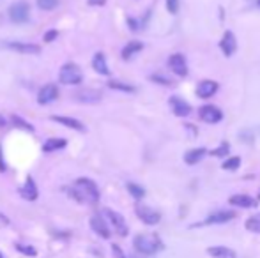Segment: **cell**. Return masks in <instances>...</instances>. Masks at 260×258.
<instances>
[{"label": "cell", "instance_id": "6da1fadb", "mask_svg": "<svg viewBox=\"0 0 260 258\" xmlns=\"http://www.w3.org/2000/svg\"><path fill=\"white\" fill-rule=\"evenodd\" d=\"M71 196L82 204H98L99 202V188L90 179H78L74 182V188L71 191Z\"/></svg>", "mask_w": 260, "mask_h": 258}, {"label": "cell", "instance_id": "7a4b0ae2", "mask_svg": "<svg viewBox=\"0 0 260 258\" xmlns=\"http://www.w3.org/2000/svg\"><path fill=\"white\" fill-rule=\"evenodd\" d=\"M133 246L138 253L142 255H156L157 251H161L165 248V244L161 242V239L156 234H140L133 239Z\"/></svg>", "mask_w": 260, "mask_h": 258}, {"label": "cell", "instance_id": "3957f363", "mask_svg": "<svg viewBox=\"0 0 260 258\" xmlns=\"http://www.w3.org/2000/svg\"><path fill=\"white\" fill-rule=\"evenodd\" d=\"M59 80L60 83H64V85H78L82 83L84 80V74H82V69L76 66V64H64L62 69H60L59 73Z\"/></svg>", "mask_w": 260, "mask_h": 258}, {"label": "cell", "instance_id": "277c9868", "mask_svg": "<svg viewBox=\"0 0 260 258\" xmlns=\"http://www.w3.org/2000/svg\"><path fill=\"white\" fill-rule=\"evenodd\" d=\"M9 18L13 23H27L30 20V5L25 0H18L9 7Z\"/></svg>", "mask_w": 260, "mask_h": 258}, {"label": "cell", "instance_id": "5b68a950", "mask_svg": "<svg viewBox=\"0 0 260 258\" xmlns=\"http://www.w3.org/2000/svg\"><path fill=\"white\" fill-rule=\"evenodd\" d=\"M135 212H137V216L140 218V221L149 224V226H154V224H157L159 221H161V214H159L157 210L147 207V205L138 204L137 207H135Z\"/></svg>", "mask_w": 260, "mask_h": 258}, {"label": "cell", "instance_id": "8992f818", "mask_svg": "<svg viewBox=\"0 0 260 258\" xmlns=\"http://www.w3.org/2000/svg\"><path fill=\"white\" fill-rule=\"evenodd\" d=\"M104 216L108 218V221L112 223V226L115 228V232H117L121 237H126V235H128L129 226L122 214H119V212H115V210H112V209H104Z\"/></svg>", "mask_w": 260, "mask_h": 258}, {"label": "cell", "instance_id": "52a82bcc", "mask_svg": "<svg viewBox=\"0 0 260 258\" xmlns=\"http://www.w3.org/2000/svg\"><path fill=\"white\" fill-rule=\"evenodd\" d=\"M5 48L18 52V53L25 55H39L41 53V46L39 44H32V43H21V41H7Z\"/></svg>", "mask_w": 260, "mask_h": 258}, {"label": "cell", "instance_id": "ba28073f", "mask_svg": "<svg viewBox=\"0 0 260 258\" xmlns=\"http://www.w3.org/2000/svg\"><path fill=\"white\" fill-rule=\"evenodd\" d=\"M234 218H236V212H234V210H218V212H212L211 216H207L202 223L195 224V226H202V224H223V223L232 221Z\"/></svg>", "mask_w": 260, "mask_h": 258}, {"label": "cell", "instance_id": "9c48e42d", "mask_svg": "<svg viewBox=\"0 0 260 258\" xmlns=\"http://www.w3.org/2000/svg\"><path fill=\"white\" fill-rule=\"evenodd\" d=\"M168 68L172 69L177 76H186L188 74V62L182 53H173L168 59Z\"/></svg>", "mask_w": 260, "mask_h": 258}, {"label": "cell", "instance_id": "30bf717a", "mask_svg": "<svg viewBox=\"0 0 260 258\" xmlns=\"http://www.w3.org/2000/svg\"><path fill=\"white\" fill-rule=\"evenodd\" d=\"M57 98H59V87L55 83H48L37 94V103L39 104H50V103H53Z\"/></svg>", "mask_w": 260, "mask_h": 258}, {"label": "cell", "instance_id": "8fae6325", "mask_svg": "<svg viewBox=\"0 0 260 258\" xmlns=\"http://www.w3.org/2000/svg\"><path fill=\"white\" fill-rule=\"evenodd\" d=\"M200 119L207 124H216L223 119V112L214 104H207V106L200 108Z\"/></svg>", "mask_w": 260, "mask_h": 258}, {"label": "cell", "instance_id": "7c38bea8", "mask_svg": "<svg viewBox=\"0 0 260 258\" xmlns=\"http://www.w3.org/2000/svg\"><path fill=\"white\" fill-rule=\"evenodd\" d=\"M216 92H218V83L214 82V80H202V82L196 85V96L200 99L212 98Z\"/></svg>", "mask_w": 260, "mask_h": 258}, {"label": "cell", "instance_id": "4fadbf2b", "mask_svg": "<svg viewBox=\"0 0 260 258\" xmlns=\"http://www.w3.org/2000/svg\"><path fill=\"white\" fill-rule=\"evenodd\" d=\"M90 228H92L101 239H110V235H112L108 224H106V221H104V218L101 214H96L90 218Z\"/></svg>", "mask_w": 260, "mask_h": 258}, {"label": "cell", "instance_id": "5bb4252c", "mask_svg": "<svg viewBox=\"0 0 260 258\" xmlns=\"http://www.w3.org/2000/svg\"><path fill=\"white\" fill-rule=\"evenodd\" d=\"M170 108H172L173 115H177V117H188L191 113V106L182 98H179V96H172L170 98Z\"/></svg>", "mask_w": 260, "mask_h": 258}, {"label": "cell", "instance_id": "9a60e30c", "mask_svg": "<svg viewBox=\"0 0 260 258\" xmlns=\"http://www.w3.org/2000/svg\"><path fill=\"white\" fill-rule=\"evenodd\" d=\"M220 48L223 50V53H225L226 57H232V53L236 52L237 41H236V35L232 34L230 30H226L225 34H223V37H221V41H220Z\"/></svg>", "mask_w": 260, "mask_h": 258}, {"label": "cell", "instance_id": "2e32d148", "mask_svg": "<svg viewBox=\"0 0 260 258\" xmlns=\"http://www.w3.org/2000/svg\"><path fill=\"white\" fill-rule=\"evenodd\" d=\"M20 195L23 196L25 200H29V202H34V200H37V196H39V191H37V186H35L34 179H27L25 180L23 188L20 189Z\"/></svg>", "mask_w": 260, "mask_h": 258}, {"label": "cell", "instance_id": "e0dca14e", "mask_svg": "<svg viewBox=\"0 0 260 258\" xmlns=\"http://www.w3.org/2000/svg\"><path fill=\"white\" fill-rule=\"evenodd\" d=\"M74 99L80 103H87V104H94V103L101 101V92L99 90H94V88H87V90H82L74 96Z\"/></svg>", "mask_w": 260, "mask_h": 258}, {"label": "cell", "instance_id": "ac0fdd59", "mask_svg": "<svg viewBox=\"0 0 260 258\" xmlns=\"http://www.w3.org/2000/svg\"><path fill=\"white\" fill-rule=\"evenodd\" d=\"M52 120L59 122L60 126H66L69 129H74V131H85V126L80 120L73 117H62V115H52Z\"/></svg>", "mask_w": 260, "mask_h": 258}, {"label": "cell", "instance_id": "d6986e66", "mask_svg": "<svg viewBox=\"0 0 260 258\" xmlns=\"http://www.w3.org/2000/svg\"><path fill=\"white\" fill-rule=\"evenodd\" d=\"M228 202H230V205H236V207H241V209H250V207H255L257 205V200L248 195H232L228 198Z\"/></svg>", "mask_w": 260, "mask_h": 258}, {"label": "cell", "instance_id": "ffe728a7", "mask_svg": "<svg viewBox=\"0 0 260 258\" xmlns=\"http://www.w3.org/2000/svg\"><path fill=\"white\" fill-rule=\"evenodd\" d=\"M92 68L96 73L99 74H110V68H108V62H106V57H104V53H101V52H98V53L94 55L92 59Z\"/></svg>", "mask_w": 260, "mask_h": 258}, {"label": "cell", "instance_id": "44dd1931", "mask_svg": "<svg viewBox=\"0 0 260 258\" xmlns=\"http://www.w3.org/2000/svg\"><path fill=\"white\" fill-rule=\"evenodd\" d=\"M207 255H211L212 258H236V251L226 246H212L207 249Z\"/></svg>", "mask_w": 260, "mask_h": 258}, {"label": "cell", "instance_id": "7402d4cb", "mask_svg": "<svg viewBox=\"0 0 260 258\" xmlns=\"http://www.w3.org/2000/svg\"><path fill=\"white\" fill-rule=\"evenodd\" d=\"M207 151L204 147H198V149H191V151H188L184 154V161H186V165H196L198 161H202L206 157Z\"/></svg>", "mask_w": 260, "mask_h": 258}, {"label": "cell", "instance_id": "603a6c76", "mask_svg": "<svg viewBox=\"0 0 260 258\" xmlns=\"http://www.w3.org/2000/svg\"><path fill=\"white\" fill-rule=\"evenodd\" d=\"M68 145V141L64 138H50V140L44 141L43 145V152H55V151H60V149H64Z\"/></svg>", "mask_w": 260, "mask_h": 258}, {"label": "cell", "instance_id": "cb8c5ba5", "mask_svg": "<svg viewBox=\"0 0 260 258\" xmlns=\"http://www.w3.org/2000/svg\"><path fill=\"white\" fill-rule=\"evenodd\" d=\"M142 50H143V44L140 43V41H129V43L122 48V59L129 60L133 55H137L138 52H142Z\"/></svg>", "mask_w": 260, "mask_h": 258}, {"label": "cell", "instance_id": "d4e9b609", "mask_svg": "<svg viewBox=\"0 0 260 258\" xmlns=\"http://www.w3.org/2000/svg\"><path fill=\"white\" fill-rule=\"evenodd\" d=\"M244 226H246V230H248V232H253V234H260V212H259V214L250 216V218L246 219Z\"/></svg>", "mask_w": 260, "mask_h": 258}, {"label": "cell", "instance_id": "484cf974", "mask_svg": "<svg viewBox=\"0 0 260 258\" xmlns=\"http://www.w3.org/2000/svg\"><path fill=\"white\" fill-rule=\"evenodd\" d=\"M128 191H129V195L133 196L135 200H142L143 196H145V189H143L142 186H138V184H135V182H128Z\"/></svg>", "mask_w": 260, "mask_h": 258}, {"label": "cell", "instance_id": "4316f807", "mask_svg": "<svg viewBox=\"0 0 260 258\" xmlns=\"http://www.w3.org/2000/svg\"><path fill=\"white\" fill-rule=\"evenodd\" d=\"M15 248H16V251H18V253L25 255V257H37V249H35L34 246L18 242V244H15Z\"/></svg>", "mask_w": 260, "mask_h": 258}, {"label": "cell", "instance_id": "83f0119b", "mask_svg": "<svg viewBox=\"0 0 260 258\" xmlns=\"http://www.w3.org/2000/svg\"><path fill=\"white\" fill-rule=\"evenodd\" d=\"M239 166H241V157L239 156H232L223 163V168H225L226 172H234V170H237Z\"/></svg>", "mask_w": 260, "mask_h": 258}, {"label": "cell", "instance_id": "f1b7e54d", "mask_svg": "<svg viewBox=\"0 0 260 258\" xmlns=\"http://www.w3.org/2000/svg\"><path fill=\"white\" fill-rule=\"evenodd\" d=\"M108 87L113 88V90H122V92H133V90H135L133 85H128V83H122V82H115V80L108 82Z\"/></svg>", "mask_w": 260, "mask_h": 258}, {"label": "cell", "instance_id": "f546056e", "mask_svg": "<svg viewBox=\"0 0 260 258\" xmlns=\"http://www.w3.org/2000/svg\"><path fill=\"white\" fill-rule=\"evenodd\" d=\"M11 122H13L15 126H18V127H21V129H25V131H30V133L34 131V126H32V124H29L27 120H23L21 117H18V115H13V117H11Z\"/></svg>", "mask_w": 260, "mask_h": 258}, {"label": "cell", "instance_id": "4dcf8cb0", "mask_svg": "<svg viewBox=\"0 0 260 258\" xmlns=\"http://www.w3.org/2000/svg\"><path fill=\"white\" fill-rule=\"evenodd\" d=\"M59 5V0H37V7L41 11H52Z\"/></svg>", "mask_w": 260, "mask_h": 258}, {"label": "cell", "instance_id": "1f68e13d", "mask_svg": "<svg viewBox=\"0 0 260 258\" xmlns=\"http://www.w3.org/2000/svg\"><path fill=\"white\" fill-rule=\"evenodd\" d=\"M57 37H59V30H48V32L43 35V41L44 43H53Z\"/></svg>", "mask_w": 260, "mask_h": 258}, {"label": "cell", "instance_id": "d6a6232c", "mask_svg": "<svg viewBox=\"0 0 260 258\" xmlns=\"http://www.w3.org/2000/svg\"><path fill=\"white\" fill-rule=\"evenodd\" d=\"M226 152H228V143H226V141H225V143H223V145H221V147H218L216 151H212V152H211V156H214V157H221V156H225Z\"/></svg>", "mask_w": 260, "mask_h": 258}, {"label": "cell", "instance_id": "836d02e7", "mask_svg": "<svg viewBox=\"0 0 260 258\" xmlns=\"http://www.w3.org/2000/svg\"><path fill=\"white\" fill-rule=\"evenodd\" d=\"M167 9L168 13L175 15L177 11H179V0H167Z\"/></svg>", "mask_w": 260, "mask_h": 258}, {"label": "cell", "instance_id": "e575fe53", "mask_svg": "<svg viewBox=\"0 0 260 258\" xmlns=\"http://www.w3.org/2000/svg\"><path fill=\"white\" fill-rule=\"evenodd\" d=\"M112 251H113V257H115V258H126L124 251H122L121 248H119L117 244H113V246H112Z\"/></svg>", "mask_w": 260, "mask_h": 258}, {"label": "cell", "instance_id": "d590c367", "mask_svg": "<svg viewBox=\"0 0 260 258\" xmlns=\"http://www.w3.org/2000/svg\"><path fill=\"white\" fill-rule=\"evenodd\" d=\"M128 25H129V29H131V30H138V29H140V27H138V21L133 20V18H129V20H128Z\"/></svg>", "mask_w": 260, "mask_h": 258}, {"label": "cell", "instance_id": "8d00e7d4", "mask_svg": "<svg viewBox=\"0 0 260 258\" xmlns=\"http://www.w3.org/2000/svg\"><path fill=\"white\" fill-rule=\"evenodd\" d=\"M7 168H5V161L4 157H2V147H0V172H5Z\"/></svg>", "mask_w": 260, "mask_h": 258}, {"label": "cell", "instance_id": "74e56055", "mask_svg": "<svg viewBox=\"0 0 260 258\" xmlns=\"http://www.w3.org/2000/svg\"><path fill=\"white\" fill-rule=\"evenodd\" d=\"M87 2L90 5H104V2H106V0H87Z\"/></svg>", "mask_w": 260, "mask_h": 258}, {"label": "cell", "instance_id": "f35d334b", "mask_svg": "<svg viewBox=\"0 0 260 258\" xmlns=\"http://www.w3.org/2000/svg\"><path fill=\"white\" fill-rule=\"evenodd\" d=\"M0 221H2V223H5V224L9 223V219L5 218V216H4V214H0Z\"/></svg>", "mask_w": 260, "mask_h": 258}, {"label": "cell", "instance_id": "ab89813d", "mask_svg": "<svg viewBox=\"0 0 260 258\" xmlns=\"http://www.w3.org/2000/svg\"><path fill=\"white\" fill-rule=\"evenodd\" d=\"M4 126H5V119L0 115V127H4Z\"/></svg>", "mask_w": 260, "mask_h": 258}, {"label": "cell", "instance_id": "60d3db41", "mask_svg": "<svg viewBox=\"0 0 260 258\" xmlns=\"http://www.w3.org/2000/svg\"><path fill=\"white\" fill-rule=\"evenodd\" d=\"M0 258H4V255H2V253H0Z\"/></svg>", "mask_w": 260, "mask_h": 258}, {"label": "cell", "instance_id": "b9f144b4", "mask_svg": "<svg viewBox=\"0 0 260 258\" xmlns=\"http://www.w3.org/2000/svg\"><path fill=\"white\" fill-rule=\"evenodd\" d=\"M259 5H260V0H259Z\"/></svg>", "mask_w": 260, "mask_h": 258}]
</instances>
